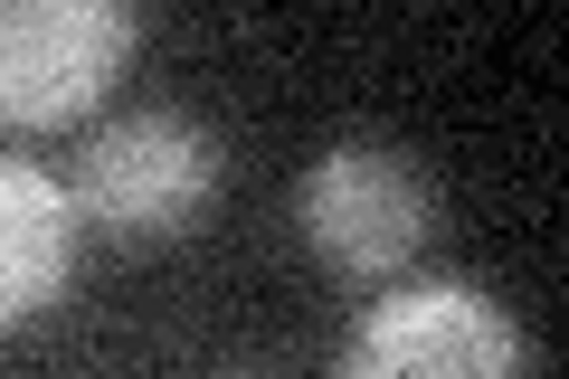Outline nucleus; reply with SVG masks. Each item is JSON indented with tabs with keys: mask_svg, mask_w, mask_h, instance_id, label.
<instances>
[{
	"mask_svg": "<svg viewBox=\"0 0 569 379\" xmlns=\"http://www.w3.org/2000/svg\"><path fill=\"white\" fill-rule=\"evenodd\" d=\"M142 20L123 0H0V123H77L123 77Z\"/></svg>",
	"mask_w": 569,
	"mask_h": 379,
	"instance_id": "f03ea898",
	"label": "nucleus"
},
{
	"mask_svg": "<svg viewBox=\"0 0 569 379\" xmlns=\"http://www.w3.org/2000/svg\"><path fill=\"white\" fill-rule=\"evenodd\" d=\"M219 190V142L181 114H123L86 142L77 161V209L104 238H181Z\"/></svg>",
	"mask_w": 569,
	"mask_h": 379,
	"instance_id": "7ed1b4c3",
	"label": "nucleus"
},
{
	"mask_svg": "<svg viewBox=\"0 0 569 379\" xmlns=\"http://www.w3.org/2000/svg\"><path fill=\"white\" fill-rule=\"evenodd\" d=\"M295 219H305L313 257L342 285H380V276H399V266L418 257V238H427V180H418V161H408L399 142L342 133L305 171Z\"/></svg>",
	"mask_w": 569,
	"mask_h": 379,
	"instance_id": "f257e3e1",
	"label": "nucleus"
},
{
	"mask_svg": "<svg viewBox=\"0 0 569 379\" xmlns=\"http://www.w3.org/2000/svg\"><path fill=\"white\" fill-rule=\"evenodd\" d=\"M67 257H77V200L48 171L0 152V332L67 285Z\"/></svg>",
	"mask_w": 569,
	"mask_h": 379,
	"instance_id": "39448f33",
	"label": "nucleus"
},
{
	"mask_svg": "<svg viewBox=\"0 0 569 379\" xmlns=\"http://www.w3.org/2000/svg\"><path fill=\"white\" fill-rule=\"evenodd\" d=\"M342 379H522V322L485 285H408L361 313Z\"/></svg>",
	"mask_w": 569,
	"mask_h": 379,
	"instance_id": "20e7f679",
	"label": "nucleus"
}]
</instances>
